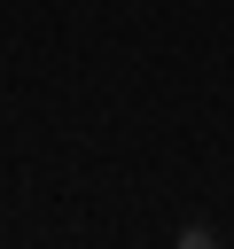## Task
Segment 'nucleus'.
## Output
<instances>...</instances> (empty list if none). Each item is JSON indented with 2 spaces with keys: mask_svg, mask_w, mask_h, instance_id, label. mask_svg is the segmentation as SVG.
<instances>
[{
  "mask_svg": "<svg viewBox=\"0 0 234 249\" xmlns=\"http://www.w3.org/2000/svg\"><path fill=\"white\" fill-rule=\"evenodd\" d=\"M179 249H211V233H203V226H187V233H179Z\"/></svg>",
  "mask_w": 234,
  "mask_h": 249,
  "instance_id": "1",
  "label": "nucleus"
}]
</instances>
